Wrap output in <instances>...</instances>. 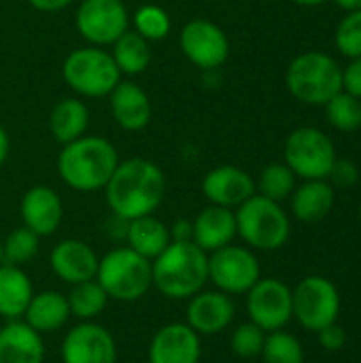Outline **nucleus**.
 I'll list each match as a JSON object with an SVG mask.
<instances>
[{
	"label": "nucleus",
	"mask_w": 361,
	"mask_h": 363,
	"mask_svg": "<svg viewBox=\"0 0 361 363\" xmlns=\"http://www.w3.org/2000/svg\"><path fill=\"white\" fill-rule=\"evenodd\" d=\"M106 204L117 219L132 221L153 215L166 194V177L162 168L145 157L119 162L106 187Z\"/></svg>",
	"instance_id": "obj_1"
},
{
	"label": "nucleus",
	"mask_w": 361,
	"mask_h": 363,
	"mask_svg": "<svg viewBox=\"0 0 361 363\" xmlns=\"http://www.w3.org/2000/svg\"><path fill=\"white\" fill-rule=\"evenodd\" d=\"M119 164L117 149L102 136H81L57 155L60 179L74 191L91 194L106 187Z\"/></svg>",
	"instance_id": "obj_2"
},
{
	"label": "nucleus",
	"mask_w": 361,
	"mask_h": 363,
	"mask_svg": "<svg viewBox=\"0 0 361 363\" xmlns=\"http://www.w3.org/2000/svg\"><path fill=\"white\" fill-rule=\"evenodd\" d=\"M153 287L168 300H189L209 281V253L194 242H170L151 262Z\"/></svg>",
	"instance_id": "obj_3"
},
{
	"label": "nucleus",
	"mask_w": 361,
	"mask_h": 363,
	"mask_svg": "<svg viewBox=\"0 0 361 363\" xmlns=\"http://www.w3.org/2000/svg\"><path fill=\"white\" fill-rule=\"evenodd\" d=\"M287 87L294 98L311 106H326L343 91V70L334 57L321 51L300 53L287 68Z\"/></svg>",
	"instance_id": "obj_4"
},
{
	"label": "nucleus",
	"mask_w": 361,
	"mask_h": 363,
	"mask_svg": "<svg viewBox=\"0 0 361 363\" xmlns=\"http://www.w3.org/2000/svg\"><path fill=\"white\" fill-rule=\"evenodd\" d=\"M96 281L109 300L136 302L153 287L151 262L130 247H117L100 257Z\"/></svg>",
	"instance_id": "obj_5"
},
{
	"label": "nucleus",
	"mask_w": 361,
	"mask_h": 363,
	"mask_svg": "<svg viewBox=\"0 0 361 363\" xmlns=\"http://www.w3.org/2000/svg\"><path fill=\"white\" fill-rule=\"evenodd\" d=\"M236 234L257 251L281 249L291 234V223L283 206L260 194H253L236 211Z\"/></svg>",
	"instance_id": "obj_6"
},
{
	"label": "nucleus",
	"mask_w": 361,
	"mask_h": 363,
	"mask_svg": "<svg viewBox=\"0 0 361 363\" xmlns=\"http://www.w3.org/2000/svg\"><path fill=\"white\" fill-rule=\"evenodd\" d=\"M66 85L85 98H104L121 81V72L109 51L102 47H79L62 64Z\"/></svg>",
	"instance_id": "obj_7"
},
{
	"label": "nucleus",
	"mask_w": 361,
	"mask_h": 363,
	"mask_svg": "<svg viewBox=\"0 0 361 363\" xmlns=\"http://www.w3.org/2000/svg\"><path fill=\"white\" fill-rule=\"evenodd\" d=\"M294 319L309 332H319L330 323L338 321L340 315V291L321 274L304 277L291 289Z\"/></svg>",
	"instance_id": "obj_8"
},
{
	"label": "nucleus",
	"mask_w": 361,
	"mask_h": 363,
	"mask_svg": "<svg viewBox=\"0 0 361 363\" xmlns=\"http://www.w3.org/2000/svg\"><path fill=\"white\" fill-rule=\"evenodd\" d=\"M334 162V143L317 128H298L285 140V164L304 181L328 179Z\"/></svg>",
	"instance_id": "obj_9"
},
{
	"label": "nucleus",
	"mask_w": 361,
	"mask_h": 363,
	"mask_svg": "<svg viewBox=\"0 0 361 363\" xmlns=\"http://www.w3.org/2000/svg\"><path fill=\"white\" fill-rule=\"evenodd\" d=\"M262 279L255 253L247 247L228 245L209 253V281L228 296L247 294Z\"/></svg>",
	"instance_id": "obj_10"
},
{
	"label": "nucleus",
	"mask_w": 361,
	"mask_h": 363,
	"mask_svg": "<svg viewBox=\"0 0 361 363\" xmlns=\"http://www.w3.org/2000/svg\"><path fill=\"white\" fill-rule=\"evenodd\" d=\"M74 26L91 47H104L128 32L130 15L121 0H83L77 9Z\"/></svg>",
	"instance_id": "obj_11"
},
{
	"label": "nucleus",
	"mask_w": 361,
	"mask_h": 363,
	"mask_svg": "<svg viewBox=\"0 0 361 363\" xmlns=\"http://www.w3.org/2000/svg\"><path fill=\"white\" fill-rule=\"evenodd\" d=\"M247 315L266 334L283 330L294 319L291 289L279 279H260L247 291Z\"/></svg>",
	"instance_id": "obj_12"
},
{
	"label": "nucleus",
	"mask_w": 361,
	"mask_h": 363,
	"mask_svg": "<svg viewBox=\"0 0 361 363\" xmlns=\"http://www.w3.org/2000/svg\"><path fill=\"white\" fill-rule=\"evenodd\" d=\"M183 55L202 70H215L226 64L230 55V40L226 32L209 19H191L179 34Z\"/></svg>",
	"instance_id": "obj_13"
},
{
	"label": "nucleus",
	"mask_w": 361,
	"mask_h": 363,
	"mask_svg": "<svg viewBox=\"0 0 361 363\" xmlns=\"http://www.w3.org/2000/svg\"><path fill=\"white\" fill-rule=\"evenodd\" d=\"M60 355L62 363H117V342L104 325L81 321L64 336Z\"/></svg>",
	"instance_id": "obj_14"
},
{
	"label": "nucleus",
	"mask_w": 361,
	"mask_h": 363,
	"mask_svg": "<svg viewBox=\"0 0 361 363\" xmlns=\"http://www.w3.org/2000/svg\"><path fill=\"white\" fill-rule=\"evenodd\" d=\"M236 306L232 302V296L215 289V291H198L189 298L187 311H185V323L198 334V336H217L223 330L230 328L234 321Z\"/></svg>",
	"instance_id": "obj_15"
},
{
	"label": "nucleus",
	"mask_w": 361,
	"mask_h": 363,
	"mask_svg": "<svg viewBox=\"0 0 361 363\" xmlns=\"http://www.w3.org/2000/svg\"><path fill=\"white\" fill-rule=\"evenodd\" d=\"M147 359L149 363H200V336L187 323H168L151 338Z\"/></svg>",
	"instance_id": "obj_16"
},
{
	"label": "nucleus",
	"mask_w": 361,
	"mask_h": 363,
	"mask_svg": "<svg viewBox=\"0 0 361 363\" xmlns=\"http://www.w3.org/2000/svg\"><path fill=\"white\" fill-rule=\"evenodd\" d=\"M98 262L100 257L96 255V251L79 238L60 240L49 255V266L53 274L68 285L94 281L98 272Z\"/></svg>",
	"instance_id": "obj_17"
},
{
	"label": "nucleus",
	"mask_w": 361,
	"mask_h": 363,
	"mask_svg": "<svg viewBox=\"0 0 361 363\" xmlns=\"http://www.w3.org/2000/svg\"><path fill=\"white\" fill-rule=\"evenodd\" d=\"M202 194L211 204L234 211L255 194V181L238 166H217L202 179Z\"/></svg>",
	"instance_id": "obj_18"
},
{
	"label": "nucleus",
	"mask_w": 361,
	"mask_h": 363,
	"mask_svg": "<svg viewBox=\"0 0 361 363\" xmlns=\"http://www.w3.org/2000/svg\"><path fill=\"white\" fill-rule=\"evenodd\" d=\"M19 213L23 225L32 230L38 238H45L57 232L64 217V206L57 191L47 185H34L23 194Z\"/></svg>",
	"instance_id": "obj_19"
},
{
	"label": "nucleus",
	"mask_w": 361,
	"mask_h": 363,
	"mask_svg": "<svg viewBox=\"0 0 361 363\" xmlns=\"http://www.w3.org/2000/svg\"><path fill=\"white\" fill-rule=\"evenodd\" d=\"M111 98V113L115 123L126 132H140L151 121V100L147 91L132 83V81H119L115 89L109 94Z\"/></svg>",
	"instance_id": "obj_20"
},
{
	"label": "nucleus",
	"mask_w": 361,
	"mask_h": 363,
	"mask_svg": "<svg viewBox=\"0 0 361 363\" xmlns=\"http://www.w3.org/2000/svg\"><path fill=\"white\" fill-rule=\"evenodd\" d=\"M194 223V238L191 242L198 245L204 253H213L221 247L232 245L236 234V215L232 208L211 204L202 208Z\"/></svg>",
	"instance_id": "obj_21"
},
{
	"label": "nucleus",
	"mask_w": 361,
	"mask_h": 363,
	"mask_svg": "<svg viewBox=\"0 0 361 363\" xmlns=\"http://www.w3.org/2000/svg\"><path fill=\"white\" fill-rule=\"evenodd\" d=\"M45 342L23 321L0 325V363H43Z\"/></svg>",
	"instance_id": "obj_22"
},
{
	"label": "nucleus",
	"mask_w": 361,
	"mask_h": 363,
	"mask_svg": "<svg viewBox=\"0 0 361 363\" xmlns=\"http://www.w3.org/2000/svg\"><path fill=\"white\" fill-rule=\"evenodd\" d=\"M21 319L40 336L60 332L70 319L68 298L60 291H53V289L34 294Z\"/></svg>",
	"instance_id": "obj_23"
},
{
	"label": "nucleus",
	"mask_w": 361,
	"mask_h": 363,
	"mask_svg": "<svg viewBox=\"0 0 361 363\" xmlns=\"http://www.w3.org/2000/svg\"><path fill=\"white\" fill-rule=\"evenodd\" d=\"M334 185L326 179L306 181L291 194L294 217L302 223H317L334 208Z\"/></svg>",
	"instance_id": "obj_24"
},
{
	"label": "nucleus",
	"mask_w": 361,
	"mask_h": 363,
	"mask_svg": "<svg viewBox=\"0 0 361 363\" xmlns=\"http://www.w3.org/2000/svg\"><path fill=\"white\" fill-rule=\"evenodd\" d=\"M34 296L30 277L11 264H0V319L19 321Z\"/></svg>",
	"instance_id": "obj_25"
},
{
	"label": "nucleus",
	"mask_w": 361,
	"mask_h": 363,
	"mask_svg": "<svg viewBox=\"0 0 361 363\" xmlns=\"http://www.w3.org/2000/svg\"><path fill=\"white\" fill-rule=\"evenodd\" d=\"M126 242L132 251L153 262L172 240L170 228L153 215H145L126 223Z\"/></svg>",
	"instance_id": "obj_26"
},
{
	"label": "nucleus",
	"mask_w": 361,
	"mask_h": 363,
	"mask_svg": "<svg viewBox=\"0 0 361 363\" xmlns=\"http://www.w3.org/2000/svg\"><path fill=\"white\" fill-rule=\"evenodd\" d=\"M89 125V108L79 98L60 100L49 115V130L53 138L62 145H68L85 136Z\"/></svg>",
	"instance_id": "obj_27"
},
{
	"label": "nucleus",
	"mask_w": 361,
	"mask_h": 363,
	"mask_svg": "<svg viewBox=\"0 0 361 363\" xmlns=\"http://www.w3.org/2000/svg\"><path fill=\"white\" fill-rule=\"evenodd\" d=\"M117 68L121 74H140L149 68L151 64V47L149 40L143 38L138 32H123L115 43L111 51Z\"/></svg>",
	"instance_id": "obj_28"
},
{
	"label": "nucleus",
	"mask_w": 361,
	"mask_h": 363,
	"mask_svg": "<svg viewBox=\"0 0 361 363\" xmlns=\"http://www.w3.org/2000/svg\"><path fill=\"white\" fill-rule=\"evenodd\" d=\"M66 298L70 306V317H77L81 321H94L102 315V311L109 304V296L104 294L96 279L70 285V294Z\"/></svg>",
	"instance_id": "obj_29"
},
{
	"label": "nucleus",
	"mask_w": 361,
	"mask_h": 363,
	"mask_svg": "<svg viewBox=\"0 0 361 363\" xmlns=\"http://www.w3.org/2000/svg\"><path fill=\"white\" fill-rule=\"evenodd\" d=\"M255 189H260V196L281 204L285 198H289L294 194L296 174L291 172V168L287 164H268L262 170Z\"/></svg>",
	"instance_id": "obj_30"
},
{
	"label": "nucleus",
	"mask_w": 361,
	"mask_h": 363,
	"mask_svg": "<svg viewBox=\"0 0 361 363\" xmlns=\"http://www.w3.org/2000/svg\"><path fill=\"white\" fill-rule=\"evenodd\" d=\"M262 359L264 363H304V349L294 334L277 330L266 334Z\"/></svg>",
	"instance_id": "obj_31"
},
{
	"label": "nucleus",
	"mask_w": 361,
	"mask_h": 363,
	"mask_svg": "<svg viewBox=\"0 0 361 363\" xmlns=\"http://www.w3.org/2000/svg\"><path fill=\"white\" fill-rule=\"evenodd\" d=\"M38 245H40V238L32 230L21 225V228L9 232V236L2 240V262L21 268L23 264H28L36 257Z\"/></svg>",
	"instance_id": "obj_32"
},
{
	"label": "nucleus",
	"mask_w": 361,
	"mask_h": 363,
	"mask_svg": "<svg viewBox=\"0 0 361 363\" xmlns=\"http://www.w3.org/2000/svg\"><path fill=\"white\" fill-rule=\"evenodd\" d=\"M326 113L328 121L340 132H355L361 128V100L347 91H338L326 104Z\"/></svg>",
	"instance_id": "obj_33"
},
{
	"label": "nucleus",
	"mask_w": 361,
	"mask_h": 363,
	"mask_svg": "<svg viewBox=\"0 0 361 363\" xmlns=\"http://www.w3.org/2000/svg\"><path fill=\"white\" fill-rule=\"evenodd\" d=\"M134 32H138L143 38L151 40H164L170 34L172 21L168 17V13L157 6V4H143L140 9H136L134 17Z\"/></svg>",
	"instance_id": "obj_34"
},
{
	"label": "nucleus",
	"mask_w": 361,
	"mask_h": 363,
	"mask_svg": "<svg viewBox=\"0 0 361 363\" xmlns=\"http://www.w3.org/2000/svg\"><path fill=\"white\" fill-rule=\"evenodd\" d=\"M264 340H266V332L262 328H257L255 323L247 321V323H240L232 332V336H230V349L240 359H253V357H260L262 355Z\"/></svg>",
	"instance_id": "obj_35"
},
{
	"label": "nucleus",
	"mask_w": 361,
	"mask_h": 363,
	"mask_svg": "<svg viewBox=\"0 0 361 363\" xmlns=\"http://www.w3.org/2000/svg\"><path fill=\"white\" fill-rule=\"evenodd\" d=\"M336 47L347 57H360L361 55V11L349 13L336 30Z\"/></svg>",
	"instance_id": "obj_36"
},
{
	"label": "nucleus",
	"mask_w": 361,
	"mask_h": 363,
	"mask_svg": "<svg viewBox=\"0 0 361 363\" xmlns=\"http://www.w3.org/2000/svg\"><path fill=\"white\" fill-rule=\"evenodd\" d=\"M328 179H332V183H334L336 187L347 189V187H353V185L360 181V170H357V166H355L353 162H349V160H338V157H336V162H334V166H332Z\"/></svg>",
	"instance_id": "obj_37"
},
{
	"label": "nucleus",
	"mask_w": 361,
	"mask_h": 363,
	"mask_svg": "<svg viewBox=\"0 0 361 363\" xmlns=\"http://www.w3.org/2000/svg\"><path fill=\"white\" fill-rule=\"evenodd\" d=\"M317 334H319V345L330 353H338L347 345V332L338 323H330L323 330H319Z\"/></svg>",
	"instance_id": "obj_38"
},
{
	"label": "nucleus",
	"mask_w": 361,
	"mask_h": 363,
	"mask_svg": "<svg viewBox=\"0 0 361 363\" xmlns=\"http://www.w3.org/2000/svg\"><path fill=\"white\" fill-rule=\"evenodd\" d=\"M343 91L361 100V55L353 57L351 64L343 70Z\"/></svg>",
	"instance_id": "obj_39"
},
{
	"label": "nucleus",
	"mask_w": 361,
	"mask_h": 363,
	"mask_svg": "<svg viewBox=\"0 0 361 363\" xmlns=\"http://www.w3.org/2000/svg\"><path fill=\"white\" fill-rule=\"evenodd\" d=\"M194 238V223L189 219H177L170 225V240L172 242H191Z\"/></svg>",
	"instance_id": "obj_40"
},
{
	"label": "nucleus",
	"mask_w": 361,
	"mask_h": 363,
	"mask_svg": "<svg viewBox=\"0 0 361 363\" xmlns=\"http://www.w3.org/2000/svg\"><path fill=\"white\" fill-rule=\"evenodd\" d=\"M30 6H34L36 11H45V13H55L62 11L66 6H70L74 0H28Z\"/></svg>",
	"instance_id": "obj_41"
},
{
	"label": "nucleus",
	"mask_w": 361,
	"mask_h": 363,
	"mask_svg": "<svg viewBox=\"0 0 361 363\" xmlns=\"http://www.w3.org/2000/svg\"><path fill=\"white\" fill-rule=\"evenodd\" d=\"M9 149H11L9 134H6V130L2 128V123H0V168H2V164L6 162V157H9Z\"/></svg>",
	"instance_id": "obj_42"
},
{
	"label": "nucleus",
	"mask_w": 361,
	"mask_h": 363,
	"mask_svg": "<svg viewBox=\"0 0 361 363\" xmlns=\"http://www.w3.org/2000/svg\"><path fill=\"white\" fill-rule=\"evenodd\" d=\"M340 9L353 13V11H361V0H334Z\"/></svg>",
	"instance_id": "obj_43"
},
{
	"label": "nucleus",
	"mask_w": 361,
	"mask_h": 363,
	"mask_svg": "<svg viewBox=\"0 0 361 363\" xmlns=\"http://www.w3.org/2000/svg\"><path fill=\"white\" fill-rule=\"evenodd\" d=\"M296 4H302V6H317V4H323L326 0H291Z\"/></svg>",
	"instance_id": "obj_44"
},
{
	"label": "nucleus",
	"mask_w": 361,
	"mask_h": 363,
	"mask_svg": "<svg viewBox=\"0 0 361 363\" xmlns=\"http://www.w3.org/2000/svg\"><path fill=\"white\" fill-rule=\"evenodd\" d=\"M0 264H4V262H2V238H0Z\"/></svg>",
	"instance_id": "obj_45"
},
{
	"label": "nucleus",
	"mask_w": 361,
	"mask_h": 363,
	"mask_svg": "<svg viewBox=\"0 0 361 363\" xmlns=\"http://www.w3.org/2000/svg\"><path fill=\"white\" fill-rule=\"evenodd\" d=\"M360 219H361V204H360Z\"/></svg>",
	"instance_id": "obj_46"
}]
</instances>
